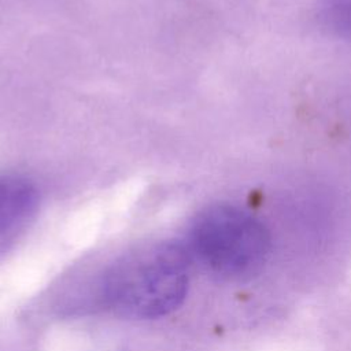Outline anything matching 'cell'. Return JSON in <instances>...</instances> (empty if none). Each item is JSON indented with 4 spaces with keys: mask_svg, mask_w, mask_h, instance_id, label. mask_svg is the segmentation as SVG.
<instances>
[{
    "mask_svg": "<svg viewBox=\"0 0 351 351\" xmlns=\"http://www.w3.org/2000/svg\"><path fill=\"white\" fill-rule=\"evenodd\" d=\"M188 288V251L178 243L158 241L115 259L101 277L99 298L115 315L154 319L177 310Z\"/></svg>",
    "mask_w": 351,
    "mask_h": 351,
    "instance_id": "cell-1",
    "label": "cell"
},
{
    "mask_svg": "<svg viewBox=\"0 0 351 351\" xmlns=\"http://www.w3.org/2000/svg\"><path fill=\"white\" fill-rule=\"evenodd\" d=\"M210 273L239 280L258 273L270 250V236L254 215L230 204L206 207L192 219L184 245Z\"/></svg>",
    "mask_w": 351,
    "mask_h": 351,
    "instance_id": "cell-2",
    "label": "cell"
},
{
    "mask_svg": "<svg viewBox=\"0 0 351 351\" xmlns=\"http://www.w3.org/2000/svg\"><path fill=\"white\" fill-rule=\"evenodd\" d=\"M37 188L26 178L0 176V256L25 234L38 210Z\"/></svg>",
    "mask_w": 351,
    "mask_h": 351,
    "instance_id": "cell-3",
    "label": "cell"
},
{
    "mask_svg": "<svg viewBox=\"0 0 351 351\" xmlns=\"http://www.w3.org/2000/svg\"><path fill=\"white\" fill-rule=\"evenodd\" d=\"M328 16L335 29L351 34V0H333Z\"/></svg>",
    "mask_w": 351,
    "mask_h": 351,
    "instance_id": "cell-4",
    "label": "cell"
}]
</instances>
